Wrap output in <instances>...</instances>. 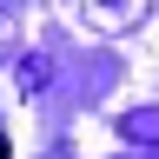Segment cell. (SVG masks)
I'll return each mask as SVG.
<instances>
[{
	"label": "cell",
	"instance_id": "6da1fadb",
	"mask_svg": "<svg viewBox=\"0 0 159 159\" xmlns=\"http://www.w3.org/2000/svg\"><path fill=\"white\" fill-rule=\"evenodd\" d=\"M0 159H7V139H0Z\"/></svg>",
	"mask_w": 159,
	"mask_h": 159
}]
</instances>
